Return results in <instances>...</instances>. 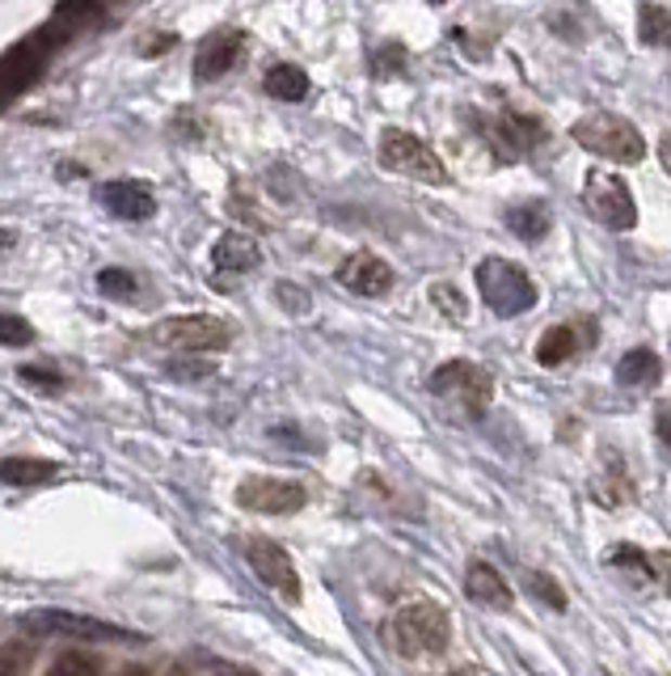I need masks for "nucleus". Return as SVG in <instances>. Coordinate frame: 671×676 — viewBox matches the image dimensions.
<instances>
[{
  "label": "nucleus",
  "mask_w": 671,
  "mask_h": 676,
  "mask_svg": "<svg viewBox=\"0 0 671 676\" xmlns=\"http://www.w3.org/2000/svg\"><path fill=\"white\" fill-rule=\"evenodd\" d=\"M380 161H385L393 174L418 178V182H427V187L448 182V169H443V161L431 153V144H423L418 136H410V131H401V127H389V131L380 136Z\"/></svg>",
  "instance_id": "obj_5"
},
{
  "label": "nucleus",
  "mask_w": 671,
  "mask_h": 676,
  "mask_svg": "<svg viewBox=\"0 0 671 676\" xmlns=\"http://www.w3.org/2000/svg\"><path fill=\"white\" fill-rule=\"evenodd\" d=\"M165 676H182V673H165Z\"/></svg>",
  "instance_id": "obj_39"
},
{
  "label": "nucleus",
  "mask_w": 671,
  "mask_h": 676,
  "mask_svg": "<svg viewBox=\"0 0 671 676\" xmlns=\"http://www.w3.org/2000/svg\"><path fill=\"white\" fill-rule=\"evenodd\" d=\"M465 597L481 604V609H494V613H507L512 609V588H507V579L490 566V562H481L474 558L469 566H465Z\"/></svg>",
  "instance_id": "obj_13"
},
{
  "label": "nucleus",
  "mask_w": 671,
  "mask_h": 676,
  "mask_svg": "<svg viewBox=\"0 0 671 676\" xmlns=\"http://www.w3.org/2000/svg\"><path fill=\"white\" fill-rule=\"evenodd\" d=\"M612 482H595V495H599V503L604 508H621V503H630L633 495V482L625 474V465H621V457H608V465H604Z\"/></svg>",
  "instance_id": "obj_23"
},
{
  "label": "nucleus",
  "mask_w": 671,
  "mask_h": 676,
  "mask_svg": "<svg viewBox=\"0 0 671 676\" xmlns=\"http://www.w3.org/2000/svg\"><path fill=\"white\" fill-rule=\"evenodd\" d=\"M431 301H435V309H443L452 321H461L465 314H469V305H465V296L452 288V283H435L431 288Z\"/></svg>",
  "instance_id": "obj_30"
},
{
  "label": "nucleus",
  "mask_w": 671,
  "mask_h": 676,
  "mask_svg": "<svg viewBox=\"0 0 671 676\" xmlns=\"http://www.w3.org/2000/svg\"><path fill=\"white\" fill-rule=\"evenodd\" d=\"M262 85H267V93L279 98V102H305L309 98V77L296 64H275Z\"/></svg>",
  "instance_id": "obj_20"
},
{
  "label": "nucleus",
  "mask_w": 671,
  "mask_h": 676,
  "mask_svg": "<svg viewBox=\"0 0 671 676\" xmlns=\"http://www.w3.org/2000/svg\"><path fill=\"white\" fill-rule=\"evenodd\" d=\"M380 64H385V68H397V64H401V47H385Z\"/></svg>",
  "instance_id": "obj_35"
},
{
  "label": "nucleus",
  "mask_w": 671,
  "mask_h": 676,
  "mask_svg": "<svg viewBox=\"0 0 671 676\" xmlns=\"http://www.w3.org/2000/svg\"><path fill=\"white\" fill-rule=\"evenodd\" d=\"M575 352H579V330H575V326H550V330L537 339V359H541L545 368H557V363L575 359Z\"/></svg>",
  "instance_id": "obj_18"
},
{
  "label": "nucleus",
  "mask_w": 671,
  "mask_h": 676,
  "mask_svg": "<svg viewBox=\"0 0 671 676\" xmlns=\"http://www.w3.org/2000/svg\"><path fill=\"white\" fill-rule=\"evenodd\" d=\"M17 377H22L26 385L42 390V394H60V390H64V377H60L55 368H42V363H22Z\"/></svg>",
  "instance_id": "obj_29"
},
{
  "label": "nucleus",
  "mask_w": 671,
  "mask_h": 676,
  "mask_svg": "<svg viewBox=\"0 0 671 676\" xmlns=\"http://www.w3.org/2000/svg\"><path fill=\"white\" fill-rule=\"evenodd\" d=\"M663 372V359L655 356L650 347H633L630 356L617 363V381L621 385H655Z\"/></svg>",
  "instance_id": "obj_19"
},
{
  "label": "nucleus",
  "mask_w": 671,
  "mask_h": 676,
  "mask_svg": "<svg viewBox=\"0 0 671 676\" xmlns=\"http://www.w3.org/2000/svg\"><path fill=\"white\" fill-rule=\"evenodd\" d=\"M237 503L258 516H292L309 503V486L287 477H245L237 486Z\"/></svg>",
  "instance_id": "obj_9"
},
{
  "label": "nucleus",
  "mask_w": 671,
  "mask_h": 676,
  "mask_svg": "<svg viewBox=\"0 0 671 676\" xmlns=\"http://www.w3.org/2000/svg\"><path fill=\"white\" fill-rule=\"evenodd\" d=\"M22 626L30 635H60V638H89V642H127V630L89 617V613H68V609H35L22 617Z\"/></svg>",
  "instance_id": "obj_8"
},
{
  "label": "nucleus",
  "mask_w": 671,
  "mask_h": 676,
  "mask_svg": "<svg viewBox=\"0 0 671 676\" xmlns=\"http://www.w3.org/2000/svg\"><path fill=\"white\" fill-rule=\"evenodd\" d=\"M4 245H13V233H9V229H0V250H4Z\"/></svg>",
  "instance_id": "obj_37"
},
{
  "label": "nucleus",
  "mask_w": 671,
  "mask_h": 676,
  "mask_svg": "<svg viewBox=\"0 0 671 676\" xmlns=\"http://www.w3.org/2000/svg\"><path fill=\"white\" fill-rule=\"evenodd\" d=\"M153 343L169 347V352H224L233 343V326L220 318H207V314H186V318H165L153 326Z\"/></svg>",
  "instance_id": "obj_4"
},
{
  "label": "nucleus",
  "mask_w": 671,
  "mask_h": 676,
  "mask_svg": "<svg viewBox=\"0 0 671 676\" xmlns=\"http://www.w3.org/2000/svg\"><path fill=\"white\" fill-rule=\"evenodd\" d=\"M431 4H443V0H431Z\"/></svg>",
  "instance_id": "obj_40"
},
{
  "label": "nucleus",
  "mask_w": 671,
  "mask_h": 676,
  "mask_svg": "<svg viewBox=\"0 0 671 676\" xmlns=\"http://www.w3.org/2000/svg\"><path fill=\"white\" fill-rule=\"evenodd\" d=\"M245 51V39L241 35H216L211 42H203L195 55V77L198 80H220L224 73H233V64Z\"/></svg>",
  "instance_id": "obj_15"
},
{
  "label": "nucleus",
  "mask_w": 671,
  "mask_h": 676,
  "mask_svg": "<svg viewBox=\"0 0 671 676\" xmlns=\"http://www.w3.org/2000/svg\"><path fill=\"white\" fill-rule=\"evenodd\" d=\"M338 283L351 288L356 296H385L393 288V267L385 258H376L372 250H359L338 267Z\"/></svg>",
  "instance_id": "obj_12"
},
{
  "label": "nucleus",
  "mask_w": 671,
  "mask_h": 676,
  "mask_svg": "<svg viewBox=\"0 0 671 676\" xmlns=\"http://www.w3.org/2000/svg\"><path fill=\"white\" fill-rule=\"evenodd\" d=\"M245 558H249L254 575H258L267 588H275L287 604L300 600V575H296V562H292V554H287L279 541H271V537H249V541H245Z\"/></svg>",
  "instance_id": "obj_10"
},
{
  "label": "nucleus",
  "mask_w": 671,
  "mask_h": 676,
  "mask_svg": "<svg viewBox=\"0 0 671 676\" xmlns=\"http://www.w3.org/2000/svg\"><path fill=\"white\" fill-rule=\"evenodd\" d=\"M216 372V363L211 359H191V363H169V377H178V381H203V377H211Z\"/></svg>",
  "instance_id": "obj_31"
},
{
  "label": "nucleus",
  "mask_w": 671,
  "mask_h": 676,
  "mask_svg": "<svg viewBox=\"0 0 671 676\" xmlns=\"http://www.w3.org/2000/svg\"><path fill=\"white\" fill-rule=\"evenodd\" d=\"M47 676H102L98 673V664L89 660V655H77V651H64V655H55L51 660V668Z\"/></svg>",
  "instance_id": "obj_28"
},
{
  "label": "nucleus",
  "mask_w": 671,
  "mask_h": 676,
  "mask_svg": "<svg viewBox=\"0 0 671 676\" xmlns=\"http://www.w3.org/2000/svg\"><path fill=\"white\" fill-rule=\"evenodd\" d=\"M481 123V131L490 136V144H494V153L503 161H515L524 157L528 149H537L550 131L541 127V119H532V115H519V111H503L499 119H477Z\"/></svg>",
  "instance_id": "obj_11"
},
{
  "label": "nucleus",
  "mask_w": 671,
  "mask_h": 676,
  "mask_svg": "<svg viewBox=\"0 0 671 676\" xmlns=\"http://www.w3.org/2000/svg\"><path fill=\"white\" fill-rule=\"evenodd\" d=\"M122 676H144V668H127Z\"/></svg>",
  "instance_id": "obj_38"
},
{
  "label": "nucleus",
  "mask_w": 671,
  "mask_h": 676,
  "mask_svg": "<svg viewBox=\"0 0 671 676\" xmlns=\"http://www.w3.org/2000/svg\"><path fill=\"white\" fill-rule=\"evenodd\" d=\"M583 203H588V212H592L604 229L625 233V229L637 225V207H633L630 187H625L617 174L592 169V174H588V187H583Z\"/></svg>",
  "instance_id": "obj_7"
},
{
  "label": "nucleus",
  "mask_w": 671,
  "mask_h": 676,
  "mask_svg": "<svg viewBox=\"0 0 671 676\" xmlns=\"http://www.w3.org/2000/svg\"><path fill=\"white\" fill-rule=\"evenodd\" d=\"M570 136H575L588 153L608 157L612 165H637V161L646 157V140H642V131H637L630 119L608 115V111L583 115V119L570 127Z\"/></svg>",
  "instance_id": "obj_2"
},
{
  "label": "nucleus",
  "mask_w": 671,
  "mask_h": 676,
  "mask_svg": "<svg viewBox=\"0 0 671 676\" xmlns=\"http://www.w3.org/2000/svg\"><path fill=\"white\" fill-rule=\"evenodd\" d=\"M60 474L55 461H42V457H4L0 461V482L4 486H39Z\"/></svg>",
  "instance_id": "obj_17"
},
{
  "label": "nucleus",
  "mask_w": 671,
  "mask_h": 676,
  "mask_svg": "<svg viewBox=\"0 0 671 676\" xmlns=\"http://www.w3.org/2000/svg\"><path fill=\"white\" fill-rule=\"evenodd\" d=\"M0 676H22V655L17 651H0Z\"/></svg>",
  "instance_id": "obj_33"
},
{
  "label": "nucleus",
  "mask_w": 671,
  "mask_h": 676,
  "mask_svg": "<svg viewBox=\"0 0 671 676\" xmlns=\"http://www.w3.org/2000/svg\"><path fill=\"white\" fill-rule=\"evenodd\" d=\"M608 562H612L617 571H630V575H637V579H650V575H655L650 554H646V550H637V546H612V550H608Z\"/></svg>",
  "instance_id": "obj_25"
},
{
  "label": "nucleus",
  "mask_w": 671,
  "mask_h": 676,
  "mask_svg": "<svg viewBox=\"0 0 671 676\" xmlns=\"http://www.w3.org/2000/svg\"><path fill=\"white\" fill-rule=\"evenodd\" d=\"M173 35H157V39H149V47H144V55H165L169 47H173Z\"/></svg>",
  "instance_id": "obj_34"
},
{
  "label": "nucleus",
  "mask_w": 671,
  "mask_h": 676,
  "mask_svg": "<svg viewBox=\"0 0 671 676\" xmlns=\"http://www.w3.org/2000/svg\"><path fill=\"white\" fill-rule=\"evenodd\" d=\"M477 292L499 318H519L537 305V283L528 279L524 267H515L507 258H486L477 267Z\"/></svg>",
  "instance_id": "obj_3"
},
{
  "label": "nucleus",
  "mask_w": 671,
  "mask_h": 676,
  "mask_svg": "<svg viewBox=\"0 0 671 676\" xmlns=\"http://www.w3.org/2000/svg\"><path fill=\"white\" fill-rule=\"evenodd\" d=\"M98 288L106 296H115V301H131L140 292V279L131 276V271H122V267H106V271H98Z\"/></svg>",
  "instance_id": "obj_26"
},
{
  "label": "nucleus",
  "mask_w": 671,
  "mask_h": 676,
  "mask_svg": "<svg viewBox=\"0 0 671 676\" xmlns=\"http://www.w3.org/2000/svg\"><path fill=\"white\" fill-rule=\"evenodd\" d=\"M507 225H512L515 238L541 241L550 233V207H545V203H524V207L507 212Z\"/></svg>",
  "instance_id": "obj_22"
},
{
  "label": "nucleus",
  "mask_w": 671,
  "mask_h": 676,
  "mask_svg": "<svg viewBox=\"0 0 671 676\" xmlns=\"http://www.w3.org/2000/svg\"><path fill=\"white\" fill-rule=\"evenodd\" d=\"M524 588H528L532 597L541 600V604L557 609V613H562V609L570 604V600H566V588H562V584L553 579V575H541V571H524Z\"/></svg>",
  "instance_id": "obj_24"
},
{
  "label": "nucleus",
  "mask_w": 671,
  "mask_h": 676,
  "mask_svg": "<svg viewBox=\"0 0 671 676\" xmlns=\"http://www.w3.org/2000/svg\"><path fill=\"white\" fill-rule=\"evenodd\" d=\"M211 263L216 271H229V276H241V271H254L262 263V250L249 233H224L211 250Z\"/></svg>",
  "instance_id": "obj_16"
},
{
  "label": "nucleus",
  "mask_w": 671,
  "mask_h": 676,
  "mask_svg": "<svg viewBox=\"0 0 671 676\" xmlns=\"http://www.w3.org/2000/svg\"><path fill=\"white\" fill-rule=\"evenodd\" d=\"M448 676H477V668H469V664H465V668H452Z\"/></svg>",
  "instance_id": "obj_36"
},
{
  "label": "nucleus",
  "mask_w": 671,
  "mask_h": 676,
  "mask_svg": "<svg viewBox=\"0 0 671 676\" xmlns=\"http://www.w3.org/2000/svg\"><path fill=\"white\" fill-rule=\"evenodd\" d=\"M435 398H461L469 414H481L490 398H494V381L486 368H477L469 359H448L443 368H435L431 381H427Z\"/></svg>",
  "instance_id": "obj_6"
},
{
  "label": "nucleus",
  "mask_w": 671,
  "mask_h": 676,
  "mask_svg": "<svg viewBox=\"0 0 671 676\" xmlns=\"http://www.w3.org/2000/svg\"><path fill=\"white\" fill-rule=\"evenodd\" d=\"M35 343V326L17 314H0V347H30Z\"/></svg>",
  "instance_id": "obj_27"
},
{
  "label": "nucleus",
  "mask_w": 671,
  "mask_h": 676,
  "mask_svg": "<svg viewBox=\"0 0 671 676\" xmlns=\"http://www.w3.org/2000/svg\"><path fill=\"white\" fill-rule=\"evenodd\" d=\"M448 613L435 600H410L389 617V638H393L397 655L418 660V655H443L452 630H448Z\"/></svg>",
  "instance_id": "obj_1"
},
{
  "label": "nucleus",
  "mask_w": 671,
  "mask_h": 676,
  "mask_svg": "<svg viewBox=\"0 0 671 676\" xmlns=\"http://www.w3.org/2000/svg\"><path fill=\"white\" fill-rule=\"evenodd\" d=\"M275 296L292 309V314H309V296H300V288H292V283H279Z\"/></svg>",
  "instance_id": "obj_32"
},
{
  "label": "nucleus",
  "mask_w": 671,
  "mask_h": 676,
  "mask_svg": "<svg viewBox=\"0 0 671 676\" xmlns=\"http://www.w3.org/2000/svg\"><path fill=\"white\" fill-rule=\"evenodd\" d=\"M637 39L646 42V47H668V39H671L668 4L650 0V4H642V9H637Z\"/></svg>",
  "instance_id": "obj_21"
},
{
  "label": "nucleus",
  "mask_w": 671,
  "mask_h": 676,
  "mask_svg": "<svg viewBox=\"0 0 671 676\" xmlns=\"http://www.w3.org/2000/svg\"><path fill=\"white\" fill-rule=\"evenodd\" d=\"M98 200L106 203V212H115L119 220H149V216L157 212V200H153L140 182H127V178L106 182V187L98 191Z\"/></svg>",
  "instance_id": "obj_14"
}]
</instances>
